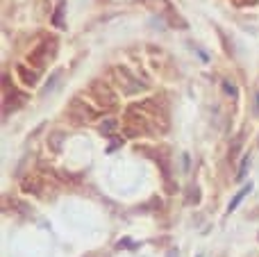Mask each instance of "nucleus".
I'll return each instance as SVG.
<instances>
[{"instance_id":"ddd939ff","label":"nucleus","mask_w":259,"mask_h":257,"mask_svg":"<svg viewBox=\"0 0 259 257\" xmlns=\"http://www.w3.org/2000/svg\"><path fill=\"white\" fill-rule=\"evenodd\" d=\"M248 191H250V185H248V187H246V189H243V191H241V194H237V196H234V200H232V203H230V209H234V207H237V205H239V203H241V198H243V196H246V194H248Z\"/></svg>"},{"instance_id":"9b49d317","label":"nucleus","mask_w":259,"mask_h":257,"mask_svg":"<svg viewBox=\"0 0 259 257\" xmlns=\"http://www.w3.org/2000/svg\"><path fill=\"white\" fill-rule=\"evenodd\" d=\"M53 23H55V25H57V27H62V25H64V3L59 5V7H57V12H55Z\"/></svg>"},{"instance_id":"6e6552de","label":"nucleus","mask_w":259,"mask_h":257,"mask_svg":"<svg viewBox=\"0 0 259 257\" xmlns=\"http://www.w3.org/2000/svg\"><path fill=\"white\" fill-rule=\"evenodd\" d=\"M62 144H64V135L59 130H55V132H50V137H48V148L53 150V153H59L62 150Z\"/></svg>"},{"instance_id":"7ed1b4c3","label":"nucleus","mask_w":259,"mask_h":257,"mask_svg":"<svg viewBox=\"0 0 259 257\" xmlns=\"http://www.w3.org/2000/svg\"><path fill=\"white\" fill-rule=\"evenodd\" d=\"M114 82H116V89L123 91V94L132 96V94H139V91H146V82L137 80L132 73L127 71L125 66H116L114 68Z\"/></svg>"},{"instance_id":"0eeeda50","label":"nucleus","mask_w":259,"mask_h":257,"mask_svg":"<svg viewBox=\"0 0 259 257\" xmlns=\"http://www.w3.org/2000/svg\"><path fill=\"white\" fill-rule=\"evenodd\" d=\"M16 73H18V77H21V82H25L27 87H34L36 82H39V75H36V71L23 66V64H18V66H16Z\"/></svg>"},{"instance_id":"20e7f679","label":"nucleus","mask_w":259,"mask_h":257,"mask_svg":"<svg viewBox=\"0 0 259 257\" xmlns=\"http://www.w3.org/2000/svg\"><path fill=\"white\" fill-rule=\"evenodd\" d=\"M66 116L71 118V123H75V125H84V123L94 121L98 114H96L82 98H73L66 107Z\"/></svg>"},{"instance_id":"39448f33","label":"nucleus","mask_w":259,"mask_h":257,"mask_svg":"<svg viewBox=\"0 0 259 257\" xmlns=\"http://www.w3.org/2000/svg\"><path fill=\"white\" fill-rule=\"evenodd\" d=\"M50 59H53V57H50L48 48L44 46V41H41V44L36 46L34 50H30V53H27V62H30L34 68H44L46 64L50 62Z\"/></svg>"},{"instance_id":"1a4fd4ad","label":"nucleus","mask_w":259,"mask_h":257,"mask_svg":"<svg viewBox=\"0 0 259 257\" xmlns=\"http://www.w3.org/2000/svg\"><path fill=\"white\" fill-rule=\"evenodd\" d=\"M187 203L189 205H198V203H200V189H198L196 185H189V189H187Z\"/></svg>"},{"instance_id":"f03ea898","label":"nucleus","mask_w":259,"mask_h":257,"mask_svg":"<svg viewBox=\"0 0 259 257\" xmlns=\"http://www.w3.org/2000/svg\"><path fill=\"white\" fill-rule=\"evenodd\" d=\"M89 94H91V98H94V103L98 105V107H103V109L118 107L116 91H114L105 80H94V82H91V84H89Z\"/></svg>"},{"instance_id":"423d86ee","label":"nucleus","mask_w":259,"mask_h":257,"mask_svg":"<svg viewBox=\"0 0 259 257\" xmlns=\"http://www.w3.org/2000/svg\"><path fill=\"white\" fill-rule=\"evenodd\" d=\"M25 103H27V94H21V91H16V89H12V87H9V94H5L3 109L9 114V112H14V109L23 107Z\"/></svg>"},{"instance_id":"4468645a","label":"nucleus","mask_w":259,"mask_h":257,"mask_svg":"<svg viewBox=\"0 0 259 257\" xmlns=\"http://www.w3.org/2000/svg\"><path fill=\"white\" fill-rule=\"evenodd\" d=\"M225 89L230 91V96H237V89L232 87V82H225Z\"/></svg>"},{"instance_id":"f8f14e48","label":"nucleus","mask_w":259,"mask_h":257,"mask_svg":"<svg viewBox=\"0 0 259 257\" xmlns=\"http://www.w3.org/2000/svg\"><path fill=\"white\" fill-rule=\"evenodd\" d=\"M241 139H243V137L239 135L237 139L232 141V146H230V159H234V157H237V153H239V144H241Z\"/></svg>"},{"instance_id":"9d476101","label":"nucleus","mask_w":259,"mask_h":257,"mask_svg":"<svg viewBox=\"0 0 259 257\" xmlns=\"http://www.w3.org/2000/svg\"><path fill=\"white\" fill-rule=\"evenodd\" d=\"M114 130H116V121H114V118H109V121H103V123H100V132H103V135H112Z\"/></svg>"},{"instance_id":"f257e3e1","label":"nucleus","mask_w":259,"mask_h":257,"mask_svg":"<svg viewBox=\"0 0 259 257\" xmlns=\"http://www.w3.org/2000/svg\"><path fill=\"white\" fill-rule=\"evenodd\" d=\"M155 127H157L155 123H152L141 109L134 107V105L125 112V135L127 137H134V139H137V137H152Z\"/></svg>"}]
</instances>
